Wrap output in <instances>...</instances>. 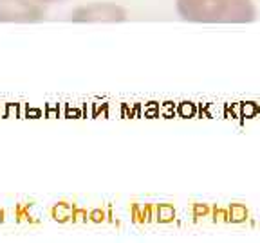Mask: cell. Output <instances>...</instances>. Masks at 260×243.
<instances>
[{
	"label": "cell",
	"mask_w": 260,
	"mask_h": 243,
	"mask_svg": "<svg viewBox=\"0 0 260 243\" xmlns=\"http://www.w3.org/2000/svg\"><path fill=\"white\" fill-rule=\"evenodd\" d=\"M179 18L190 24H251L256 20L253 0H175Z\"/></svg>",
	"instance_id": "1"
},
{
	"label": "cell",
	"mask_w": 260,
	"mask_h": 243,
	"mask_svg": "<svg viewBox=\"0 0 260 243\" xmlns=\"http://www.w3.org/2000/svg\"><path fill=\"white\" fill-rule=\"evenodd\" d=\"M126 18V9L116 2H90L78 6L69 15V20L76 24H121Z\"/></svg>",
	"instance_id": "2"
},
{
	"label": "cell",
	"mask_w": 260,
	"mask_h": 243,
	"mask_svg": "<svg viewBox=\"0 0 260 243\" xmlns=\"http://www.w3.org/2000/svg\"><path fill=\"white\" fill-rule=\"evenodd\" d=\"M45 6L38 0H0V24H38Z\"/></svg>",
	"instance_id": "3"
},
{
	"label": "cell",
	"mask_w": 260,
	"mask_h": 243,
	"mask_svg": "<svg viewBox=\"0 0 260 243\" xmlns=\"http://www.w3.org/2000/svg\"><path fill=\"white\" fill-rule=\"evenodd\" d=\"M44 6H53V4H61V2H67V0H38Z\"/></svg>",
	"instance_id": "4"
}]
</instances>
